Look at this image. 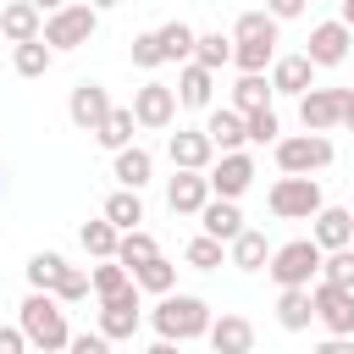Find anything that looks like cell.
Masks as SVG:
<instances>
[{"instance_id": "30", "label": "cell", "mask_w": 354, "mask_h": 354, "mask_svg": "<svg viewBox=\"0 0 354 354\" xmlns=\"http://www.w3.org/2000/svg\"><path fill=\"white\" fill-rule=\"evenodd\" d=\"M22 277H28V288H39V293H55V282L66 277V254H55V249H39V254H28Z\"/></svg>"}, {"instance_id": "7", "label": "cell", "mask_w": 354, "mask_h": 354, "mask_svg": "<svg viewBox=\"0 0 354 354\" xmlns=\"http://www.w3.org/2000/svg\"><path fill=\"white\" fill-rule=\"evenodd\" d=\"M310 304H315V321L332 332V337H354V288H337V282H310Z\"/></svg>"}, {"instance_id": "52", "label": "cell", "mask_w": 354, "mask_h": 354, "mask_svg": "<svg viewBox=\"0 0 354 354\" xmlns=\"http://www.w3.org/2000/svg\"><path fill=\"white\" fill-rule=\"evenodd\" d=\"M88 6H94V11H116L122 0H88Z\"/></svg>"}, {"instance_id": "16", "label": "cell", "mask_w": 354, "mask_h": 354, "mask_svg": "<svg viewBox=\"0 0 354 354\" xmlns=\"http://www.w3.org/2000/svg\"><path fill=\"white\" fill-rule=\"evenodd\" d=\"M171 88H177V105H183V111H210V105H216V72L199 66V61H183Z\"/></svg>"}, {"instance_id": "1", "label": "cell", "mask_w": 354, "mask_h": 354, "mask_svg": "<svg viewBox=\"0 0 354 354\" xmlns=\"http://www.w3.org/2000/svg\"><path fill=\"white\" fill-rule=\"evenodd\" d=\"M17 326H22L28 348H39V354H61L66 337H72V326H66V304H61L55 293H39V288H28V299L17 304Z\"/></svg>"}, {"instance_id": "32", "label": "cell", "mask_w": 354, "mask_h": 354, "mask_svg": "<svg viewBox=\"0 0 354 354\" xmlns=\"http://www.w3.org/2000/svg\"><path fill=\"white\" fill-rule=\"evenodd\" d=\"M116 227L105 221V216H94V221H83L77 227V243H83V254H94V260H116Z\"/></svg>"}, {"instance_id": "38", "label": "cell", "mask_w": 354, "mask_h": 354, "mask_svg": "<svg viewBox=\"0 0 354 354\" xmlns=\"http://www.w3.org/2000/svg\"><path fill=\"white\" fill-rule=\"evenodd\" d=\"M149 254H160V243H155V232H144V227H133V232H122L116 238V260L133 271L138 260H149Z\"/></svg>"}, {"instance_id": "40", "label": "cell", "mask_w": 354, "mask_h": 354, "mask_svg": "<svg viewBox=\"0 0 354 354\" xmlns=\"http://www.w3.org/2000/svg\"><path fill=\"white\" fill-rule=\"evenodd\" d=\"M243 138H249V144H277V138H282V116H277L271 105H266V111H249V116H243Z\"/></svg>"}, {"instance_id": "23", "label": "cell", "mask_w": 354, "mask_h": 354, "mask_svg": "<svg viewBox=\"0 0 354 354\" xmlns=\"http://www.w3.org/2000/svg\"><path fill=\"white\" fill-rule=\"evenodd\" d=\"M205 138H210V144H216L221 155H227V149H243V144H249V138H243V116H238L232 105H210V111H205Z\"/></svg>"}, {"instance_id": "10", "label": "cell", "mask_w": 354, "mask_h": 354, "mask_svg": "<svg viewBox=\"0 0 354 354\" xmlns=\"http://www.w3.org/2000/svg\"><path fill=\"white\" fill-rule=\"evenodd\" d=\"M138 326H144V299H138V288H122V293L100 299V332H105L111 343L133 337Z\"/></svg>"}, {"instance_id": "11", "label": "cell", "mask_w": 354, "mask_h": 354, "mask_svg": "<svg viewBox=\"0 0 354 354\" xmlns=\"http://www.w3.org/2000/svg\"><path fill=\"white\" fill-rule=\"evenodd\" d=\"M66 116H72V127L94 133V127L111 116V88H105V83H94V77L72 83V94H66Z\"/></svg>"}, {"instance_id": "17", "label": "cell", "mask_w": 354, "mask_h": 354, "mask_svg": "<svg viewBox=\"0 0 354 354\" xmlns=\"http://www.w3.org/2000/svg\"><path fill=\"white\" fill-rule=\"evenodd\" d=\"M210 348L216 354H254V326H249V315H238V310H221V315H210Z\"/></svg>"}, {"instance_id": "5", "label": "cell", "mask_w": 354, "mask_h": 354, "mask_svg": "<svg viewBox=\"0 0 354 354\" xmlns=\"http://www.w3.org/2000/svg\"><path fill=\"white\" fill-rule=\"evenodd\" d=\"M94 28H100V11L88 6V0H66L61 11H50L44 17V28H39V39L61 55V50H77V44H88L94 39Z\"/></svg>"}, {"instance_id": "3", "label": "cell", "mask_w": 354, "mask_h": 354, "mask_svg": "<svg viewBox=\"0 0 354 354\" xmlns=\"http://www.w3.org/2000/svg\"><path fill=\"white\" fill-rule=\"evenodd\" d=\"M271 155H277V171H288V177H315V171L332 166L337 149H332L326 133H288V138L271 144Z\"/></svg>"}, {"instance_id": "2", "label": "cell", "mask_w": 354, "mask_h": 354, "mask_svg": "<svg viewBox=\"0 0 354 354\" xmlns=\"http://www.w3.org/2000/svg\"><path fill=\"white\" fill-rule=\"evenodd\" d=\"M210 304L199 299V293H160V304L149 310V326L160 332V337H171V343H194V337H205L210 332Z\"/></svg>"}, {"instance_id": "47", "label": "cell", "mask_w": 354, "mask_h": 354, "mask_svg": "<svg viewBox=\"0 0 354 354\" xmlns=\"http://www.w3.org/2000/svg\"><path fill=\"white\" fill-rule=\"evenodd\" d=\"M310 354H354V337H332V332H326V337H321Z\"/></svg>"}, {"instance_id": "36", "label": "cell", "mask_w": 354, "mask_h": 354, "mask_svg": "<svg viewBox=\"0 0 354 354\" xmlns=\"http://www.w3.org/2000/svg\"><path fill=\"white\" fill-rule=\"evenodd\" d=\"M194 61L210 66V72L232 66V33H199V39H194Z\"/></svg>"}, {"instance_id": "46", "label": "cell", "mask_w": 354, "mask_h": 354, "mask_svg": "<svg viewBox=\"0 0 354 354\" xmlns=\"http://www.w3.org/2000/svg\"><path fill=\"white\" fill-rule=\"evenodd\" d=\"M0 354H28V337H22V326H0Z\"/></svg>"}, {"instance_id": "12", "label": "cell", "mask_w": 354, "mask_h": 354, "mask_svg": "<svg viewBox=\"0 0 354 354\" xmlns=\"http://www.w3.org/2000/svg\"><path fill=\"white\" fill-rule=\"evenodd\" d=\"M343 100H348V88H310V94H299V122H304V133H332L337 127V116H343Z\"/></svg>"}, {"instance_id": "24", "label": "cell", "mask_w": 354, "mask_h": 354, "mask_svg": "<svg viewBox=\"0 0 354 354\" xmlns=\"http://www.w3.org/2000/svg\"><path fill=\"white\" fill-rule=\"evenodd\" d=\"M127 277H133V288H138V293H155V299H160V293H171V288H177V260L149 254V260H138Z\"/></svg>"}, {"instance_id": "21", "label": "cell", "mask_w": 354, "mask_h": 354, "mask_svg": "<svg viewBox=\"0 0 354 354\" xmlns=\"http://www.w3.org/2000/svg\"><path fill=\"white\" fill-rule=\"evenodd\" d=\"M111 177H116L122 188H138V194H144V183L155 177V155H149L144 144H127V149L111 155Z\"/></svg>"}, {"instance_id": "49", "label": "cell", "mask_w": 354, "mask_h": 354, "mask_svg": "<svg viewBox=\"0 0 354 354\" xmlns=\"http://www.w3.org/2000/svg\"><path fill=\"white\" fill-rule=\"evenodd\" d=\"M337 127H348V133H354V88H348V100H343V116H337Z\"/></svg>"}, {"instance_id": "51", "label": "cell", "mask_w": 354, "mask_h": 354, "mask_svg": "<svg viewBox=\"0 0 354 354\" xmlns=\"http://www.w3.org/2000/svg\"><path fill=\"white\" fill-rule=\"evenodd\" d=\"M33 6H39V11H44V17H50V11H61V6H66V0H33Z\"/></svg>"}, {"instance_id": "53", "label": "cell", "mask_w": 354, "mask_h": 354, "mask_svg": "<svg viewBox=\"0 0 354 354\" xmlns=\"http://www.w3.org/2000/svg\"><path fill=\"white\" fill-rule=\"evenodd\" d=\"M0 194H6V171H0Z\"/></svg>"}, {"instance_id": "43", "label": "cell", "mask_w": 354, "mask_h": 354, "mask_svg": "<svg viewBox=\"0 0 354 354\" xmlns=\"http://www.w3.org/2000/svg\"><path fill=\"white\" fill-rule=\"evenodd\" d=\"M55 299H61V304H83V299H88V271H83V266H66V277L55 282Z\"/></svg>"}, {"instance_id": "39", "label": "cell", "mask_w": 354, "mask_h": 354, "mask_svg": "<svg viewBox=\"0 0 354 354\" xmlns=\"http://www.w3.org/2000/svg\"><path fill=\"white\" fill-rule=\"evenodd\" d=\"M277 28H282V22H277L271 11H243V17L232 22V39H277V44H282Z\"/></svg>"}, {"instance_id": "8", "label": "cell", "mask_w": 354, "mask_h": 354, "mask_svg": "<svg viewBox=\"0 0 354 354\" xmlns=\"http://www.w3.org/2000/svg\"><path fill=\"white\" fill-rule=\"evenodd\" d=\"M205 183H210L216 199H243L249 183H254V155H249V149H227V155H216V160L205 166Z\"/></svg>"}, {"instance_id": "9", "label": "cell", "mask_w": 354, "mask_h": 354, "mask_svg": "<svg viewBox=\"0 0 354 354\" xmlns=\"http://www.w3.org/2000/svg\"><path fill=\"white\" fill-rule=\"evenodd\" d=\"M133 122H138V127H149V133L171 127V122H177V88H171V83H160V77L138 83V88H133Z\"/></svg>"}, {"instance_id": "22", "label": "cell", "mask_w": 354, "mask_h": 354, "mask_svg": "<svg viewBox=\"0 0 354 354\" xmlns=\"http://www.w3.org/2000/svg\"><path fill=\"white\" fill-rule=\"evenodd\" d=\"M39 28H44V11H39L33 0H6V6H0V33H6L11 44L39 39Z\"/></svg>"}, {"instance_id": "35", "label": "cell", "mask_w": 354, "mask_h": 354, "mask_svg": "<svg viewBox=\"0 0 354 354\" xmlns=\"http://www.w3.org/2000/svg\"><path fill=\"white\" fill-rule=\"evenodd\" d=\"M183 266H194V271H216V266H227V243L210 238V232H199V238H188Z\"/></svg>"}, {"instance_id": "13", "label": "cell", "mask_w": 354, "mask_h": 354, "mask_svg": "<svg viewBox=\"0 0 354 354\" xmlns=\"http://www.w3.org/2000/svg\"><path fill=\"white\" fill-rule=\"evenodd\" d=\"M166 160H171V171H205L216 160V144L205 138V127H177L166 138Z\"/></svg>"}, {"instance_id": "37", "label": "cell", "mask_w": 354, "mask_h": 354, "mask_svg": "<svg viewBox=\"0 0 354 354\" xmlns=\"http://www.w3.org/2000/svg\"><path fill=\"white\" fill-rule=\"evenodd\" d=\"M122 288H133V277H127L122 260H100V266L88 271V293H94V299H111V293H122Z\"/></svg>"}, {"instance_id": "44", "label": "cell", "mask_w": 354, "mask_h": 354, "mask_svg": "<svg viewBox=\"0 0 354 354\" xmlns=\"http://www.w3.org/2000/svg\"><path fill=\"white\" fill-rule=\"evenodd\" d=\"M66 354H111V337L94 326V332H72L66 337Z\"/></svg>"}, {"instance_id": "4", "label": "cell", "mask_w": 354, "mask_h": 354, "mask_svg": "<svg viewBox=\"0 0 354 354\" xmlns=\"http://www.w3.org/2000/svg\"><path fill=\"white\" fill-rule=\"evenodd\" d=\"M266 271H271L277 288H310V282L321 277V243H315V238H288V243L271 249Z\"/></svg>"}, {"instance_id": "31", "label": "cell", "mask_w": 354, "mask_h": 354, "mask_svg": "<svg viewBox=\"0 0 354 354\" xmlns=\"http://www.w3.org/2000/svg\"><path fill=\"white\" fill-rule=\"evenodd\" d=\"M11 66H17V77H44V72L55 66V50H50L44 39H28V44H11Z\"/></svg>"}, {"instance_id": "6", "label": "cell", "mask_w": 354, "mask_h": 354, "mask_svg": "<svg viewBox=\"0 0 354 354\" xmlns=\"http://www.w3.org/2000/svg\"><path fill=\"white\" fill-rule=\"evenodd\" d=\"M326 205V194H321V177H277L271 183V194H266V210L277 216V221H310L315 210Z\"/></svg>"}, {"instance_id": "28", "label": "cell", "mask_w": 354, "mask_h": 354, "mask_svg": "<svg viewBox=\"0 0 354 354\" xmlns=\"http://www.w3.org/2000/svg\"><path fill=\"white\" fill-rule=\"evenodd\" d=\"M266 105H271V77H266V72H238V83H232V111L249 116V111H266Z\"/></svg>"}, {"instance_id": "33", "label": "cell", "mask_w": 354, "mask_h": 354, "mask_svg": "<svg viewBox=\"0 0 354 354\" xmlns=\"http://www.w3.org/2000/svg\"><path fill=\"white\" fill-rule=\"evenodd\" d=\"M277 61V39H232V66L238 72H266Z\"/></svg>"}, {"instance_id": "15", "label": "cell", "mask_w": 354, "mask_h": 354, "mask_svg": "<svg viewBox=\"0 0 354 354\" xmlns=\"http://www.w3.org/2000/svg\"><path fill=\"white\" fill-rule=\"evenodd\" d=\"M348 44H354V33L332 17V22H315L310 28V44H304V55L315 61V66H343L348 61Z\"/></svg>"}, {"instance_id": "29", "label": "cell", "mask_w": 354, "mask_h": 354, "mask_svg": "<svg viewBox=\"0 0 354 354\" xmlns=\"http://www.w3.org/2000/svg\"><path fill=\"white\" fill-rule=\"evenodd\" d=\"M133 133H138V122H133V105H111V116L94 127V138H100V149H127L133 144Z\"/></svg>"}, {"instance_id": "27", "label": "cell", "mask_w": 354, "mask_h": 354, "mask_svg": "<svg viewBox=\"0 0 354 354\" xmlns=\"http://www.w3.org/2000/svg\"><path fill=\"white\" fill-rule=\"evenodd\" d=\"M310 321H315L310 288H282V293H277V326H282V332H304Z\"/></svg>"}, {"instance_id": "42", "label": "cell", "mask_w": 354, "mask_h": 354, "mask_svg": "<svg viewBox=\"0 0 354 354\" xmlns=\"http://www.w3.org/2000/svg\"><path fill=\"white\" fill-rule=\"evenodd\" d=\"M133 66H144V72H155V66H166V55H160V33H155V28L133 39Z\"/></svg>"}, {"instance_id": "50", "label": "cell", "mask_w": 354, "mask_h": 354, "mask_svg": "<svg viewBox=\"0 0 354 354\" xmlns=\"http://www.w3.org/2000/svg\"><path fill=\"white\" fill-rule=\"evenodd\" d=\"M337 6H343V11H337V22H343V28L354 33V0H337Z\"/></svg>"}, {"instance_id": "25", "label": "cell", "mask_w": 354, "mask_h": 354, "mask_svg": "<svg viewBox=\"0 0 354 354\" xmlns=\"http://www.w3.org/2000/svg\"><path fill=\"white\" fill-rule=\"evenodd\" d=\"M266 260H271V243H266V232H254V227H243V232L227 243V266H238V271H266Z\"/></svg>"}, {"instance_id": "19", "label": "cell", "mask_w": 354, "mask_h": 354, "mask_svg": "<svg viewBox=\"0 0 354 354\" xmlns=\"http://www.w3.org/2000/svg\"><path fill=\"white\" fill-rule=\"evenodd\" d=\"M205 199H210L205 171H171V183H166V205H171V216H199Z\"/></svg>"}, {"instance_id": "45", "label": "cell", "mask_w": 354, "mask_h": 354, "mask_svg": "<svg viewBox=\"0 0 354 354\" xmlns=\"http://www.w3.org/2000/svg\"><path fill=\"white\" fill-rule=\"evenodd\" d=\"M304 6H310V0H266V11H271L277 22H293V17H304Z\"/></svg>"}, {"instance_id": "48", "label": "cell", "mask_w": 354, "mask_h": 354, "mask_svg": "<svg viewBox=\"0 0 354 354\" xmlns=\"http://www.w3.org/2000/svg\"><path fill=\"white\" fill-rule=\"evenodd\" d=\"M144 354H183V343H171V337H155Z\"/></svg>"}, {"instance_id": "20", "label": "cell", "mask_w": 354, "mask_h": 354, "mask_svg": "<svg viewBox=\"0 0 354 354\" xmlns=\"http://www.w3.org/2000/svg\"><path fill=\"white\" fill-rule=\"evenodd\" d=\"M199 232L232 243V238L243 232V210H238V199H216V194H210V199L199 205Z\"/></svg>"}, {"instance_id": "41", "label": "cell", "mask_w": 354, "mask_h": 354, "mask_svg": "<svg viewBox=\"0 0 354 354\" xmlns=\"http://www.w3.org/2000/svg\"><path fill=\"white\" fill-rule=\"evenodd\" d=\"M321 282L354 288V243H348V249H326V254H321Z\"/></svg>"}, {"instance_id": "14", "label": "cell", "mask_w": 354, "mask_h": 354, "mask_svg": "<svg viewBox=\"0 0 354 354\" xmlns=\"http://www.w3.org/2000/svg\"><path fill=\"white\" fill-rule=\"evenodd\" d=\"M315 72H321V66H315L304 50H299V55H277V61L266 66V77H271V94H293V100L315 88Z\"/></svg>"}, {"instance_id": "34", "label": "cell", "mask_w": 354, "mask_h": 354, "mask_svg": "<svg viewBox=\"0 0 354 354\" xmlns=\"http://www.w3.org/2000/svg\"><path fill=\"white\" fill-rule=\"evenodd\" d=\"M155 33H160V55H166V61H177V66L194 61V39H199V33H194L188 22H160Z\"/></svg>"}, {"instance_id": "26", "label": "cell", "mask_w": 354, "mask_h": 354, "mask_svg": "<svg viewBox=\"0 0 354 354\" xmlns=\"http://www.w3.org/2000/svg\"><path fill=\"white\" fill-rule=\"evenodd\" d=\"M100 216H105L116 232H133V227H144V194H138V188H116Z\"/></svg>"}, {"instance_id": "18", "label": "cell", "mask_w": 354, "mask_h": 354, "mask_svg": "<svg viewBox=\"0 0 354 354\" xmlns=\"http://www.w3.org/2000/svg\"><path fill=\"white\" fill-rule=\"evenodd\" d=\"M310 238L321 243V254H326V249H348V243H354V210L321 205V210L310 216Z\"/></svg>"}]
</instances>
